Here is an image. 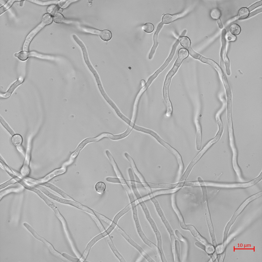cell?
I'll return each mask as SVG.
<instances>
[{"mask_svg":"<svg viewBox=\"0 0 262 262\" xmlns=\"http://www.w3.org/2000/svg\"><path fill=\"white\" fill-rule=\"evenodd\" d=\"M23 225L36 239L42 242L46 246L50 253L56 257L63 260V257L62 254L57 251L53 245L45 238L39 235L36 231L29 224L26 222L23 223Z\"/></svg>","mask_w":262,"mask_h":262,"instance_id":"6da1fadb","label":"cell"},{"mask_svg":"<svg viewBox=\"0 0 262 262\" xmlns=\"http://www.w3.org/2000/svg\"><path fill=\"white\" fill-rule=\"evenodd\" d=\"M115 229H116L123 238L132 246L136 249L147 261L149 262H155L151 258L143 249L118 225Z\"/></svg>","mask_w":262,"mask_h":262,"instance_id":"7a4b0ae2","label":"cell"},{"mask_svg":"<svg viewBox=\"0 0 262 262\" xmlns=\"http://www.w3.org/2000/svg\"><path fill=\"white\" fill-rule=\"evenodd\" d=\"M181 64L175 61L173 67L166 75L164 82L163 89V95L165 104H168L171 103L169 95V87L172 77L175 74Z\"/></svg>","mask_w":262,"mask_h":262,"instance_id":"3957f363","label":"cell"},{"mask_svg":"<svg viewBox=\"0 0 262 262\" xmlns=\"http://www.w3.org/2000/svg\"><path fill=\"white\" fill-rule=\"evenodd\" d=\"M153 137L161 144L167 149L176 157L179 166V169L182 170L184 168V165L182 157L179 153L174 148L165 142L156 133Z\"/></svg>","mask_w":262,"mask_h":262,"instance_id":"277c9868","label":"cell"},{"mask_svg":"<svg viewBox=\"0 0 262 262\" xmlns=\"http://www.w3.org/2000/svg\"><path fill=\"white\" fill-rule=\"evenodd\" d=\"M132 215L136 229L139 237L145 244L148 243L149 239L144 233L141 226L138 217L137 207L132 208Z\"/></svg>","mask_w":262,"mask_h":262,"instance_id":"5b68a950","label":"cell"},{"mask_svg":"<svg viewBox=\"0 0 262 262\" xmlns=\"http://www.w3.org/2000/svg\"><path fill=\"white\" fill-rule=\"evenodd\" d=\"M260 180L259 177L256 178L252 181L247 183L234 184H224L213 183L204 181L203 184L205 186H211L217 187L227 188H245L251 186L258 182Z\"/></svg>","mask_w":262,"mask_h":262,"instance_id":"8992f818","label":"cell"},{"mask_svg":"<svg viewBox=\"0 0 262 262\" xmlns=\"http://www.w3.org/2000/svg\"><path fill=\"white\" fill-rule=\"evenodd\" d=\"M150 199L153 203L157 212L168 232L170 235L174 234L172 229L166 218L157 200L154 197L151 198Z\"/></svg>","mask_w":262,"mask_h":262,"instance_id":"52a82bcc","label":"cell"},{"mask_svg":"<svg viewBox=\"0 0 262 262\" xmlns=\"http://www.w3.org/2000/svg\"><path fill=\"white\" fill-rule=\"evenodd\" d=\"M124 155L130 162L133 171L135 175L139 179L143 185L147 190H149L150 188L148 186L147 184V182L146 181L143 176L137 168L132 158L126 152L124 153Z\"/></svg>","mask_w":262,"mask_h":262,"instance_id":"ba28073f","label":"cell"},{"mask_svg":"<svg viewBox=\"0 0 262 262\" xmlns=\"http://www.w3.org/2000/svg\"><path fill=\"white\" fill-rule=\"evenodd\" d=\"M24 189H25L21 185L17 183L0 190V201L5 196L10 194L20 192L23 191Z\"/></svg>","mask_w":262,"mask_h":262,"instance_id":"9c48e42d","label":"cell"},{"mask_svg":"<svg viewBox=\"0 0 262 262\" xmlns=\"http://www.w3.org/2000/svg\"><path fill=\"white\" fill-rule=\"evenodd\" d=\"M219 139V138L216 136L215 138L209 141L191 160L189 165L191 167H193L211 145Z\"/></svg>","mask_w":262,"mask_h":262,"instance_id":"30bf717a","label":"cell"},{"mask_svg":"<svg viewBox=\"0 0 262 262\" xmlns=\"http://www.w3.org/2000/svg\"><path fill=\"white\" fill-rule=\"evenodd\" d=\"M184 230L189 231L191 234L194 237L205 246H207L209 244L206 239L200 234L195 227L193 225L186 224Z\"/></svg>","mask_w":262,"mask_h":262,"instance_id":"8fae6325","label":"cell"},{"mask_svg":"<svg viewBox=\"0 0 262 262\" xmlns=\"http://www.w3.org/2000/svg\"><path fill=\"white\" fill-rule=\"evenodd\" d=\"M54 200L61 203L71 205L87 212L89 210V208L85 205L71 200L64 199L57 195L55 196Z\"/></svg>","mask_w":262,"mask_h":262,"instance_id":"7c38bea8","label":"cell"},{"mask_svg":"<svg viewBox=\"0 0 262 262\" xmlns=\"http://www.w3.org/2000/svg\"><path fill=\"white\" fill-rule=\"evenodd\" d=\"M171 203L173 210L176 214L179 220L180 226L182 228L184 229L186 224L185 223L183 216L177 206L176 201L175 193L172 195Z\"/></svg>","mask_w":262,"mask_h":262,"instance_id":"4fadbf2b","label":"cell"},{"mask_svg":"<svg viewBox=\"0 0 262 262\" xmlns=\"http://www.w3.org/2000/svg\"><path fill=\"white\" fill-rule=\"evenodd\" d=\"M44 26L41 23L29 34L26 37L23 45V50H24L28 51L29 45L30 42L35 35Z\"/></svg>","mask_w":262,"mask_h":262,"instance_id":"5bb4252c","label":"cell"},{"mask_svg":"<svg viewBox=\"0 0 262 262\" xmlns=\"http://www.w3.org/2000/svg\"><path fill=\"white\" fill-rule=\"evenodd\" d=\"M107 243L113 254L120 262H125L126 261L123 256L118 251L115 246L110 235L106 237Z\"/></svg>","mask_w":262,"mask_h":262,"instance_id":"9a60e30c","label":"cell"},{"mask_svg":"<svg viewBox=\"0 0 262 262\" xmlns=\"http://www.w3.org/2000/svg\"><path fill=\"white\" fill-rule=\"evenodd\" d=\"M147 184L150 188H166L172 189L182 187L181 182L175 184L164 183H155L147 182Z\"/></svg>","mask_w":262,"mask_h":262,"instance_id":"2e32d148","label":"cell"},{"mask_svg":"<svg viewBox=\"0 0 262 262\" xmlns=\"http://www.w3.org/2000/svg\"><path fill=\"white\" fill-rule=\"evenodd\" d=\"M106 153L117 177L124 179L121 171L110 152L109 150H107L106 151Z\"/></svg>","mask_w":262,"mask_h":262,"instance_id":"e0dca14e","label":"cell"},{"mask_svg":"<svg viewBox=\"0 0 262 262\" xmlns=\"http://www.w3.org/2000/svg\"><path fill=\"white\" fill-rule=\"evenodd\" d=\"M181 187H180L172 189H165L159 190L151 192L150 194H148V199H150V198L155 197L157 196L161 195L173 193L179 191L181 188Z\"/></svg>","mask_w":262,"mask_h":262,"instance_id":"ac0fdd59","label":"cell"},{"mask_svg":"<svg viewBox=\"0 0 262 262\" xmlns=\"http://www.w3.org/2000/svg\"><path fill=\"white\" fill-rule=\"evenodd\" d=\"M39 185H41L45 187H46L52 190L59 194L65 198L70 199H72L61 189L53 184L49 182L42 184Z\"/></svg>","mask_w":262,"mask_h":262,"instance_id":"d6986e66","label":"cell"},{"mask_svg":"<svg viewBox=\"0 0 262 262\" xmlns=\"http://www.w3.org/2000/svg\"><path fill=\"white\" fill-rule=\"evenodd\" d=\"M23 78H19L10 87L7 91L4 93H1L0 96L2 98H6L9 97L16 88L23 82Z\"/></svg>","mask_w":262,"mask_h":262,"instance_id":"ffe728a7","label":"cell"},{"mask_svg":"<svg viewBox=\"0 0 262 262\" xmlns=\"http://www.w3.org/2000/svg\"><path fill=\"white\" fill-rule=\"evenodd\" d=\"M196 148L197 150H199L201 148L202 132L201 126L198 121L196 122Z\"/></svg>","mask_w":262,"mask_h":262,"instance_id":"44dd1931","label":"cell"},{"mask_svg":"<svg viewBox=\"0 0 262 262\" xmlns=\"http://www.w3.org/2000/svg\"><path fill=\"white\" fill-rule=\"evenodd\" d=\"M226 30L225 29L222 30V46L221 52V63H223V59L224 58L226 52V41L225 38Z\"/></svg>","mask_w":262,"mask_h":262,"instance_id":"7402d4cb","label":"cell"},{"mask_svg":"<svg viewBox=\"0 0 262 262\" xmlns=\"http://www.w3.org/2000/svg\"><path fill=\"white\" fill-rule=\"evenodd\" d=\"M183 14H179L173 15L167 14L164 15L162 18V22L164 24H169L178 18L181 17Z\"/></svg>","mask_w":262,"mask_h":262,"instance_id":"603a6c76","label":"cell"},{"mask_svg":"<svg viewBox=\"0 0 262 262\" xmlns=\"http://www.w3.org/2000/svg\"><path fill=\"white\" fill-rule=\"evenodd\" d=\"M190 55L194 58L198 59L203 63L209 64L211 60L206 58L194 51L191 48L188 49Z\"/></svg>","mask_w":262,"mask_h":262,"instance_id":"cb8c5ba5","label":"cell"},{"mask_svg":"<svg viewBox=\"0 0 262 262\" xmlns=\"http://www.w3.org/2000/svg\"><path fill=\"white\" fill-rule=\"evenodd\" d=\"M262 195V192L256 194L247 199L241 205L237 212H240L250 202L253 200L261 196Z\"/></svg>","mask_w":262,"mask_h":262,"instance_id":"d4e9b609","label":"cell"},{"mask_svg":"<svg viewBox=\"0 0 262 262\" xmlns=\"http://www.w3.org/2000/svg\"><path fill=\"white\" fill-rule=\"evenodd\" d=\"M160 26V24L158 25L156 31L155 32L154 36V45L152 47L149 55L148 58L149 59H151L152 58L155 52V49L157 45L158 42L157 41V37L158 32L160 30V29H159L160 28V27H159Z\"/></svg>","mask_w":262,"mask_h":262,"instance_id":"484cf974","label":"cell"},{"mask_svg":"<svg viewBox=\"0 0 262 262\" xmlns=\"http://www.w3.org/2000/svg\"><path fill=\"white\" fill-rule=\"evenodd\" d=\"M99 35L102 40L105 41L110 40L112 37L111 32L107 30H104L100 31Z\"/></svg>","mask_w":262,"mask_h":262,"instance_id":"4316f807","label":"cell"},{"mask_svg":"<svg viewBox=\"0 0 262 262\" xmlns=\"http://www.w3.org/2000/svg\"><path fill=\"white\" fill-rule=\"evenodd\" d=\"M22 141L23 138L22 137L18 134L14 135L11 139L12 144L16 147L21 145Z\"/></svg>","mask_w":262,"mask_h":262,"instance_id":"83f0119b","label":"cell"},{"mask_svg":"<svg viewBox=\"0 0 262 262\" xmlns=\"http://www.w3.org/2000/svg\"><path fill=\"white\" fill-rule=\"evenodd\" d=\"M106 180L109 182L120 183L122 184L127 183L124 178H121L118 177H107L106 178Z\"/></svg>","mask_w":262,"mask_h":262,"instance_id":"f1b7e54d","label":"cell"},{"mask_svg":"<svg viewBox=\"0 0 262 262\" xmlns=\"http://www.w3.org/2000/svg\"><path fill=\"white\" fill-rule=\"evenodd\" d=\"M52 21L51 16L49 14L46 13L42 16L41 23L44 26L49 25L52 23Z\"/></svg>","mask_w":262,"mask_h":262,"instance_id":"f546056e","label":"cell"},{"mask_svg":"<svg viewBox=\"0 0 262 262\" xmlns=\"http://www.w3.org/2000/svg\"><path fill=\"white\" fill-rule=\"evenodd\" d=\"M18 183L15 179L12 178L11 179L1 184L0 185V190Z\"/></svg>","mask_w":262,"mask_h":262,"instance_id":"4dcf8cb0","label":"cell"},{"mask_svg":"<svg viewBox=\"0 0 262 262\" xmlns=\"http://www.w3.org/2000/svg\"><path fill=\"white\" fill-rule=\"evenodd\" d=\"M106 188L105 184L102 182L97 183L95 185V189L97 192L99 194H102L105 191Z\"/></svg>","mask_w":262,"mask_h":262,"instance_id":"1f68e13d","label":"cell"},{"mask_svg":"<svg viewBox=\"0 0 262 262\" xmlns=\"http://www.w3.org/2000/svg\"><path fill=\"white\" fill-rule=\"evenodd\" d=\"M180 245L179 241L176 240L175 256L174 260L176 262H179L180 257Z\"/></svg>","mask_w":262,"mask_h":262,"instance_id":"d6a6232c","label":"cell"},{"mask_svg":"<svg viewBox=\"0 0 262 262\" xmlns=\"http://www.w3.org/2000/svg\"><path fill=\"white\" fill-rule=\"evenodd\" d=\"M249 12V10L247 8H242L238 11V17L241 19L245 18L248 16Z\"/></svg>","mask_w":262,"mask_h":262,"instance_id":"836d02e7","label":"cell"},{"mask_svg":"<svg viewBox=\"0 0 262 262\" xmlns=\"http://www.w3.org/2000/svg\"><path fill=\"white\" fill-rule=\"evenodd\" d=\"M230 32L232 34L235 35H237L240 33L241 28L239 25L234 24L230 26Z\"/></svg>","mask_w":262,"mask_h":262,"instance_id":"e575fe53","label":"cell"},{"mask_svg":"<svg viewBox=\"0 0 262 262\" xmlns=\"http://www.w3.org/2000/svg\"><path fill=\"white\" fill-rule=\"evenodd\" d=\"M179 42L182 46L184 48L188 49L190 45V41L189 39L186 37H183L179 39Z\"/></svg>","mask_w":262,"mask_h":262,"instance_id":"d590c367","label":"cell"},{"mask_svg":"<svg viewBox=\"0 0 262 262\" xmlns=\"http://www.w3.org/2000/svg\"><path fill=\"white\" fill-rule=\"evenodd\" d=\"M15 56L17 57L20 60L24 61L27 59L29 57L28 53L25 51H21L18 53H16Z\"/></svg>","mask_w":262,"mask_h":262,"instance_id":"8d00e7d4","label":"cell"},{"mask_svg":"<svg viewBox=\"0 0 262 262\" xmlns=\"http://www.w3.org/2000/svg\"><path fill=\"white\" fill-rule=\"evenodd\" d=\"M53 21L57 23H63L65 21V18L61 14L57 13L55 14L53 17Z\"/></svg>","mask_w":262,"mask_h":262,"instance_id":"74e56055","label":"cell"},{"mask_svg":"<svg viewBox=\"0 0 262 262\" xmlns=\"http://www.w3.org/2000/svg\"><path fill=\"white\" fill-rule=\"evenodd\" d=\"M178 55V58L183 60L188 57V52L187 49L184 48H182L179 50Z\"/></svg>","mask_w":262,"mask_h":262,"instance_id":"f35d334b","label":"cell"},{"mask_svg":"<svg viewBox=\"0 0 262 262\" xmlns=\"http://www.w3.org/2000/svg\"><path fill=\"white\" fill-rule=\"evenodd\" d=\"M221 12L220 10L217 8L212 9L210 13L211 17L213 19H217L221 15Z\"/></svg>","mask_w":262,"mask_h":262,"instance_id":"ab89813d","label":"cell"},{"mask_svg":"<svg viewBox=\"0 0 262 262\" xmlns=\"http://www.w3.org/2000/svg\"><path fill=\"white\" fill-rule=\"evenodd\" d=\"M144 31L147 33L152 32L154 29L153 25L150 23H147L144 24L143 27Z\"/></svg>","mask_w":262,"mask_h":262,"instance_id":"60d3db41","label":"cell"},{"mask_svg":"<svg viewBox=\"0 0 262 262\" xmlns=\"http://www.w3.org/2000/svg\"><path fill=\"white\" fill-rule=\"evenodd\" d=\"M172 252L173 259L175 256V251L176 239L174 234L170 235Z\"/></svg>","mask_w":262,"mask_h":262,"instance_id":"b9f144b4","label":"cell"},{"mask_svg":"<svg viewBox=\"0 0 262 262\" xmlns=\"http://www.w3.org/2000/svg\"><path fill=\"white\" fill-rule=\"evenodd\" d=\"M15 1L9 0L8 1L6 4L0 8V13L1 14L7 10L12 5Z\"/></svg>","mask_w":262,"mask_h":262,"instance_id":"7bdbcfd3","label":"cell"},{"mask_svg":"<svg viewBox=\"0 0 262 262\" xmlns=\"http://www.w3.org/2000/svg\"><path fill=\"white\" fill-rule=\"evenodd\" d=\"M30 56L43 59H48L49 58V56L48 55L42 54L35 51L30 52Z\"/></svg>","mask_w":262,"mask_h":262,"instance_id":"ee69618b","label":"cell"},{"mask_svg":"<svg viewBox=\"0 0 262 262\" xmlns=\"http://www.w3.org/2000/svg\"><path fill=\"white\" fill-rule=\"evenodd\" d=\"M57 6L56 5L51 4L48 7L47 10L48 12L51 15H53L57 11Z\"/></svg>","mask_w":262,"mask_h":262,"instance_id":"f6af8a7d","label":"cell"},{"mask_svg":"<svg viewBox=\"0 0 262 262\" xmlns=\"http://www.w3.org/2000/svg\"><path fill=\"white\" fill-rule=\"evenodd\" d=\"M205 251L208 254H211L213 253L215 251V248L213 246L209 244L205 246Z\"/></svg>","mask_w":262,"mask_h":262,"instance_id":"bcb514c9","label":"cell"},{"mask_svg":"<svg viewBox=\"0 0 262 262\" xmlns=\"http://www.w3.org/2000/svg\"><path fill=\"white\" fill-rule=\"evenodd\" d=\"M62 255L64 257L72 261L78 262L80 260L78 258L73 257L65 253H63Z\"/></svg>","mask_w":262,"mask_h":262,"instance_id":"7dc6e473","label":"cell"},{"mask_svg":"<svg viewBox=\"0 0 262 262\" xmlns=\"http://www.w3.org/2000/svg\"><path fill=\"white\" fill-rule=\"evenodd\" d=\"M262 5L261 1L257 2L253 4L248 8L249 12H251L256 8L261 5Z\"/></svg>","mask_w":262,"mask_h":262,"instance_id":"c3c4849f","label":"cell"},{"mask_svg":"<svg viewBox=\"0 0 262 262\" xmlns=\"http://www.w3.org/2000/svg\"><path fill=\"white\" fill-rule=\"evenodd\" d=\"M225 249L224 246L222 244L218 245L215 248V253L217 254H220L223 252Z\"/></svg>","mask_w":262,"mask_h":262,"instance_id":"681fc988","label":"cell"},{"mask_svg":"<svg viewBox=\"0 0 262 262\" xmlns=\"http://www.w3.org/2000/svg\"><path fill=\"white\" fill-rule=\"evenodd\" d=\"M225 63L227 74L228 75H230V69L229 62L228 59L226 56L225 58Z\"/></svg>","mask_w":262,"mask_h":262,"instance_id":"f907efd6","label":"cell"},{"mask_svg":"<svg viewBox=\"0 0 262 262\" xmlns=\"http://www.w3.org/2000/svg\"><path fill=\"white\" fill-rule=\"evenodd\" d=\"M227 37L229 40L234 41L236 39V37L231 34L229 32H228L227 34Z\"/></svg>","mask_w":262,"mask_h":262,"instance_id":"816d5d0a","label":"cell"},{"mask_svg":"<svg viewBox=\"0 0 262 262\" xmlns=\"http://www.w3.org/2000/svg\"><path fill=\"white\" fill-rule=\"evenodd\" d=\"M18 151L20 153L23 155L24 156L25 153L23 148L21 145L16 147Z\"/></svg>","mask_w":262,"mask_h":262,"instance_id":"f5cc1de1","label":"cell"},{"mask_svg":"<svg viewBox=\"0 0 262 262\" xmlns=\"http://www.w3.org/2000/svg\"><path fill=\"white\" fill-rule=\"evenodd\" d=\"M195 244L197 247L204 250H205V246L202 244L198 242H196L195 243Z\"/></svg>","mask_w":262,"mask_h":262,"instance_id":"db71d44e","label":"cell"},{"mask_svg":"<svg viewBox=\"0 0 262 262\" xmlns=\"http://www.w3.org/2000/svg\"><path fill=\"white\" fill-rule=\"evenodd\" d=\"M260 11H261V10L260 9H258L257 10H255L254 11V12H253L252 13H251L249 14V17H251L254 15H256V14L259 13L260 12Z\"/></svg>","mask_w":262,"mask_h":262,"instance_id":"11a10c76","label":"cell"},{"mask_svg":"<svg viewBox=\"0 0 262 262\" xmlns=\"http://www.w3.org/2000/svg\"><path fill=\"white\" fill-rule=\"evenodd\" d=\"M217 22L219 28L221 29L223 27V25L222 23L221 20L219 18L217 19Z\"/></svg>","mask_w":262,"mask_h":262,"instance_id":"9f6ffc18","label":"cell"},{"mask_svg":"<svg viewBox=\"0 0 262 262\" xmlns=\"http://www.w3.org/2000/svg\"><path fill=\"white\" fill-rule=\"evenodd\" d=\"M238 18V16H236L234 17L233 18H232L230 19L229 21H228V23H230L231 22H232L233 21H235V20H236Z\"/></svg>","mask_w":262,"mask_h":262,"instance_id":"6f0895ef","label":"cell"},{"mask_svg":"<svg viewBox=\"0 0 262 262\" xmlns=\"http://www.w3.org/2000/svg\"><path fill=\"white\" fill-rule=\"evenodd\" d=\"M217 257V254L215 252L213 254L212 257V260H215Z\"/></svg>","mask_w":262,"mask_h":262,"instance_id":"680465c9","label":"cell"},{"mask_svg":"<svg viewBox=\"0 0 262 262\" xmlns=\"http://www.w3.org/2000/svg\"><path fill=\"white\" fill-rule=\"evenodd\" d=\"M63 11V9L61 8H59L57 10V12L59 13H61Z\"/></svg>","mask_w":262,"mask_h":262,"instance_id":"91938a15","label":"cell"}]
</instances>
